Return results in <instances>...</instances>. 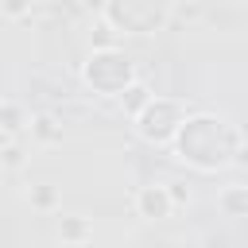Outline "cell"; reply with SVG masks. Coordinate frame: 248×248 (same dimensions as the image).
I'll list each match as a JSON object with an SVG mask.
<instances>
[{
	"label": "cell",
	"mask_w": 248,
	"mask_h": 248,
	"mask_svg": "<svg viewBox=\"0 0 248 248\" xmlns=\"http://www.w3.org/2000/svg\"><path fill=\"white\" fill-rule=\"evenodd\" d=\"M4 12L8 16H23L27 12V0H4Z\"/></svg>",
	"instance_id": "obj_2"
},
{
	"label": "cell",
	"mask_w": 248,
	"mask_h": 248,
	"mask_svg": "<svg viewBox=\"0 0 248 248\" xmlns=\"http://www.w3.org/2000/svg\"><path fill=\"white\" fill-rule=\"evenodd\" d=\"M136 205H140V213H143V217L159 221V217H167V213H170L174 194H170L167 186H143V190L136 194Z\"/></svg>",
	"instance_id": "obj_1"
}]
</instances>
